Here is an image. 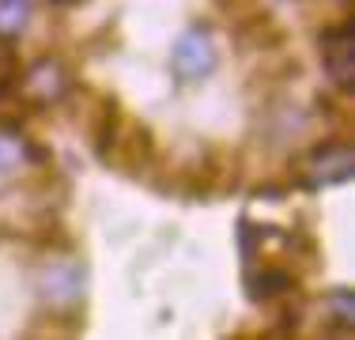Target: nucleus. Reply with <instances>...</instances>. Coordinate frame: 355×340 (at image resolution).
<instances>
[{"label": "nucleus", "instance_id": "0eeeda50", "mask_svg": "<svg viewBox=\"0 0 355 340\" xmlns=\"http://www.w3.org/2000/svg\"><path fill=\"white\" fill-rule=\"evenodd\" d=\"M246 287H250V299L272 303V299H287L295 291V276L284 265H261V272L246 276Z\"/></svg>", "mask_w": 355, "mask_h": 340}, {"label": "nucleus", "instance_id": "6e6552de", "mask_svg": "<svg viewBox=\"0 0 355 340\" xmlns=\"http://www.w3.org/2000/svg\"><path fill=\"white\" fill-rule=\"evenodd\" d=\"M42 159L46 155H42L27 136H19L15 129H8V125H0V174H12V170L42 163Z\"/></svg>", "mask_w": 355, "mask_h": 340}, {"label": "nucleus", "instance_id": "423d86ee", "mask_svg": "<svg viewBox=\"0 0 355 340\" xmlns=\"http://www.w3.org/2000/svg\"><path fill=\"white\" fill-rule=\"evenodd\" d=\"M321 61H325V72L336 87L348 91L355 83V65H352V27L340 23V27L321 34Z\"/></svg>", "mask_w": 355, "mask_h": 340}, {"label": "nucleus", "instance_id": "39448f33", "mask_svg": "<svg viewBox=\"0 0 355 340\" xmlns=\"http://www.w3.org/2000/svg\"><path fill=\"white\" fill-rule=\"evenodd\" d=\"M19 80H23V102H27V106H53V102H61L72 91V72H69V65L57 61V57L35 61L31 72L19 76Z\"/></svg>", "mask_w": 355, "mask_h": 340}, {"label": "nucleus", "instance_id": "f257e3e1", "mask_svg": "<svg viewBox=\"0 0 355 340\" xmlns=\"http://www.w3.org/2000/svg\"><path fill=\"white\" fill-rule=\"evenodd\" d=\"M98 155H103V163L125 170V174H140L155 155V140H151L148 125L117 114V121L110 125V133L98 144Z\"/></svg>", "mask_w": 355, "mask_h": 340}, {"label": "nucleus", "instance_id": "20e7f679", "mask_svg": "<svg viewBox=\"0 0 355 340\" xmlns=\"http://www.w3.org/2000/svg\"><path fill=\"white\" fill-rule=\"evenodd\" d=\"M38 287L49 310H72L83 299V265L76 257H49L38 276Z\"/></svg>", "mask_w": 355, "mask_h": 340}, {"label": "nucleus", "instance_id": "1a4fd4ad", "mask_svg": "<svg viewBox=\"0 0 355 340\" xmlns=\"http://www.w3.org/2000/svg\"><path fill=\"white\" fill-rule=\"evenodd\" d=\"M31 19V0H0V38H15Z\"/></svg>", "mask_w": 355, "mask_h": 340}, {"label": "nucleus", "instance_id": "7ed1b4c3", "mask_svg": "<svg viewBox=\"0 0 355 340\" xmlns=\"http://www.w3.org/2000/svg\"><path fill=\"white\" fill-rule=\"evenodd\" d=\"M355 167V155L344 140H329L321 144L318 151H310L306 163L299 167V182L306 189H321V185H336V182H348Z\"/></svg>", "mask_w": 355, "mask_h": 340}, {"label": "nucleus", "instance_id": "9b49d317", "mask_svg": "<svg viewBox=\"0 0 355 340\" xmlns=\"http://www.w3.org/2000/svg\"><path fill=\"white\" fill-rule=\"evenodd\" d=\"M61 4H76V0H61Z\"/></svg>", "mask_w": 355, "mask_h": 340}, {"label": "nucleus", "instance_id": "f03ea898", "mask_svg": "<svg viewBox=\"0 0 355 340\" xmlns=\"http://www.w3.org/2000/svg\"><path fill=\"white\" fill-rule=\"evenodd\" d=\"M171 68L182 83H197L216 72V42L208 27H189L171 49Z\"/></svg>", "mask_w": 355, "mask_h": 340}, {"label": "nucleus", "instance_id": "9d476101", "mask_svg": "<svg viewBox=\"0 0 355 340\" xmlns=\"http://www.w3.org/2000/svg\"><path fill=\"white\" fill-rule=\"evenodd\" d=\"M19 76H23L19 53L12 49L8 38H0V95H12V91L19 87Z\"/></svg>", "mask_w": 355, "mask_h": 340}]
</instances>
